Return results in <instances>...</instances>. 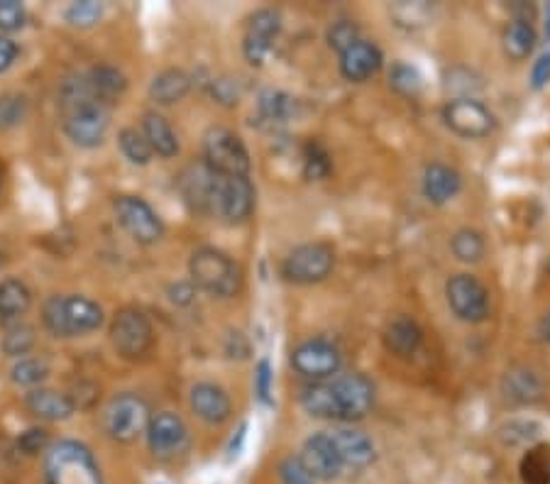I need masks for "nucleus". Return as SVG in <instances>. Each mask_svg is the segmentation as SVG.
Returning a JSON list of instances; mask_svg holds the SVG:
<instances>
[{
    "instance_id": "1",
    "label": "nucleus",
    "mask_w": 550,
    "mask_h": 484,
    "mask_svg": "<svg viewBox=\"0 0 550 484\" xmlns=\"http://www.w3.org/2000/svg\"><path fill=\"white\" fill-rule=\"evenodd\" d=\"M59 110H62L64 132L74 145L91 150L106 140L110 125L108 106L96 96L86 76H74V79L64 81Z\"/></svg>"
},
{
    "instance_id": "2",
    "label": "nucleus",
    "mask_w": 550,
    "mask_h": 484,
    "mask_svg": "<svg viewBox=\"0 0 550 484\" xmlns=\"http://www.w3.org/2000/svg\"><path fill=\"white\" fill-rule=\"evenodd\" d=\"M44 477L47 484H103L93 453L76 440H62L49 448L44 458Z\"/></svg>"
},
{
    "instance_id": "3",
    "label": "nucleus",
    "mask_w": 550,
    "mask_h": 484,
    "mask_svg": "<svg viewBox=\"0 0 550 484\" xmlns=\"http://www.w3.org/2000/svg\"><path fill=\"white\" fill-rule=\"evenodd\" d=\"M191 282L206 294L218 296V299H228L240 291V267L213 247H201L191 255L189 262Z\"/></svg>"
},
{
    "instance_id": "4",
    "label": "nucleus",
    "mask_w": 550,
    "mask_h": 484,
    "mask_svg": "<svg viewBox=\"0 0 550 484\" xmlns=\"http://www.w3.org/2000/svg\"><path fill=\"white\" fill-rule=\"evenodd\" d=\"M203 162L218 176L250 174V152L245 142L228 128H211L203 135Z\"/></svg>"
},
{
    "instance_id": "5",
    "label": "nucleus",
    "mask_w": 550,
    "mask_h": 484,
    "mask_svg": "<svg viewBox=\"0 0 550 484\" xmlns=\"http://www.w3.org/2000/svg\"><path fill=\"white\" fill-rule=\"evenodd\" d=\"M150 418V409L142 396L118 394L106 409V431L118 443H132L147 433Z\"/></svg>"
},
{
    "instance_id": "6",
    "label": "nucleus",
    "mask_w": 550,
    "mask_h": 484,
    "mask_svg": "<svg viewBox=\"0 0 550 484\" xmlns=\"http://www.w3.org/2000/svg\"><path fill=\"white\" fill-rule=\"evenodd\" d=\"M333 264L335 255L326 242H308L289 252L282 264V274L286 282L316 284L333 272Z\"/></svg>"
},
{
    "instance_id": "7",
    "label": "nucleus",
    "mask_w": 550,
    "mask_h": 484,
    "mask_svg": "<svg viewBox=\"0 0 550 484\" xmlns=\"http://www.w3.org/2000/svg\"><path fill=\"white\" fill-rule=\"evenodd\" d=\"M110 340H113V348L123 357H128V360H137V357L147 355L154 340L150 318L142 311H137V308H123L113 318Z\"/></svg>"
},
{
    "instance_id": "8",
    "label": "nucleus",
    "mask_w": 550,
    "mask_h": 484,
    "mask_svg": "<svg viewBox=\"0 0 550 484\" xmlns=\"http://www.w3.org/2000/svg\"><path fill=\"white\" fill-rule=\"evenodd\" d=\"M445 296L455 316L467 323H480L489 316V291L472 274H455L445 284Z\"/></svg>"
},
{
    "instance_id": "9",
    "label": "nucleus",
    "mask_w": 550,
    "mask_h": 484,
    "mask_svg": "<svg viewBox=\"0 0 550 484\" xmlns=\"http://www.w3.org/2000/svg\"><path fill=\"white\" fill-rule=\"evenodd\" d=\"M118 223L130 233L132 240L140 245H154L164 235V225L147 201L137 196H118L113 203Z\"/></svg>"
},
{
    "instance_id": "10",
    "label": "nucleus",
    "mask_w": 550,
    "mask_h": 484,
    "mask_svg": "<svg viewBox=\"0 0 550 484\" xmlns=\"http://www.w3.org/2000/svg\"><path fill=\"white\" fill-rule=\"evenodd\" d=\"M338 421H360L370 414L374 404V387L365 374H345L330 384Z\"/></svg>"
},
{
    "instance_id": "11",
    "label": "nucleus",
    "mask_w": 550,
    "mask_h": 484,
    "mask_svg": "<svg viewBox=\"0 0 550 484\" xmlns=\"http://www.w3.org/2000/svg\"><path fill=\"white\" fill-rule=\"evenodd\" d=\"M445 125L455 135L467 137V140H480L494 130V115L484 108L475 98H455L443 110Z\"/></svg>"
},
{
    "instance_id": "12",
    "label": "nucleus",
    "mask_w": 550,
    "mask_h": 484,
    "mask_svg": "<svg viewBox=\"0 0 550 484\" xmlns=\"http://www.w3.org/2000/svg\"><path fill=\"white\" fill-rule=\"evenodd\" d=\"M218 184L220 176L206 162L189 164L179 176L181 198L189 203L191 211L198 213H216Z\"/></svg>"
},
{
    "instance_id": "13",
    "label": "nucleus",
    "mask_w": 550,
    "mask_h": 484,
    "mask_svg": "<svg viewBox=\"0 0 550 484\" xmlns=\"http://www.w3.org/2000/svg\"><path fill=\"white\" fill-rule=\"evenodd\" d=\"M279 30H282V18H279L277 10H257V13L247 20L245 37H242V54H245L247 64L262 66L267 62Z\"/></svg>"
},
{
    "instance_id": "14",
    "label": "nucleus",
    "mask_w": 550,
    "mask_h": 484,
    "mask_svg": "<svg viewBox=\"0 0 550 484\" xmlns=\"http://www.w3.org/2000/svg\"><path fill=\"white\" fill-rule=\"evenodd\" d=\"M147 443L154 458L172 460L181 455L189 445V431H186L184 421L172 411H162V414L150 418L147 426Z\"/></svg>"
},
{
    "instance_id": "15",
    "label": "nucleus",
    "mask_w": 550,
    "mask_h": 484,
    "mask_svg": "<svg viewBox=\"0 0 550 484\" xmlns=\"http://www.w3.org/2000/svg\"><path fill=\"white\" fill-rule=\"evenodd\" d=\"M255 208V186L247 176H220L216 213H220L230 223L250 218Z\"/></svg>"
},
{
    "instance_id": "16",
    "label": "nucleus",
    "mask_w": 550,
    "mask_h": 484,
    "mask_svg": "<svg viewBox=\"0 0 550 484\" xmlns=\"http://www.w3.org/2000/svg\"><path fill=\"white\" fill-rule=\"evenodd\" d=\"M340 352L328 340H308L291 355V367L308 379H323L340 370Z\"/></svg>"
},
{
    "instance_id": "17",
    "label": "nucleus",
    "mask_w": 550,
    "mask_h": 484,
    "mask_svg": "<svg viewBox=\"0 0 550 484\" xmlns=\"http://www.w3.org/2000/svg\"><path fill=\"white\" fill-rule=\"evenodd\" d=\"M299 458L316 480H335L343 470V460H340L328 433H316V436L308 438Z\"/></svg>"
},
{
    "instance_id": "18",
    "label": "nucleus",
    "mask_w": 550,
    "mask_h": 484,
    "mask_svg": "<svg viewBox=\"0 0 550 484\" xmlns=\"http://www.w3.org/2000/svg\"><path fill=\"white\" fill-rule=\"evenodd\" d=\"M379 69H382V52L372 42L360 40L340 54V71L345 79L355 84L372 79Z\"/></svg>"
},
{
    "instance_id": "19",
    "label": "nucleus",
    "mask_w": 550,
    "mask_h": 484,
    "mask_svg": "<svg viewBox=\"0 0 550 484\" xmlns=\"http://www.w3.org/2000/svg\"><path fill=\"white\" fill-rule=\"evenodd\" d=\"M191 409L201 421L218 426L230 418V396L211 382H201L191 389Z\"/></svg>"
},
{
    "instance_id": "20",
    "label": "nucleus",
    "mask_w": 550,
    "mask_h": 484,
    "mask_svg": "<svg viewBox=\"0 0 550 484\" xmlns=\"http://www.w3.org/2000/svg\"><path fill=\"white\" fill-rule=\"evenodd\" d=\"M333 440L335 450H338L343 465L350 467H367L374 462V443L370 436L355 428H338V431L328 433Z\"/></svg>"
},
{
    "instance_id": "21",
    "label": "nucleus",
    "mask_w": 550,
    "mask_h": 484,
    "mask_svg": "<svg viewBox=\"0 0 550 484\" xmlns=\"http://www.w3.org/2000/svg\"><path fill=\"white\" fill-rule=\"evenodd\" d=\"M502 389L506 399H511L514 404H538L543 399V392H546L543 379L528 367H511L504 374Z\"/></svg>"
},
{
    "instance_id": "22",
    "label": "nucleus",
    "mask_w": 550,
    "mask_h": 484,
    "mask_svg": "<svg viewBox=\"0 0 550 484\" xmlns=\"http://www.w3.org/2000/svg\"><path fill=\"white\" fill-rule=\"evenodd\" d=\"M462 189V176L453 167L445 164H431L423 174V194L436 206L453 201Z\"/></svg>"
},
{
    "instance_id": "23",
    "label": "nucleus",
    "mask_w": 550,
    "mask_h": 484,
    "mask_svg": "<svg viewBox=\"0 0 550 484\" xmlns=\"http://www.w3.org/2000/svg\"><path fill=\"white\" fill-rule=\"evenodd\" d=\"M25 404L32 414L44 418V421H66L76 411L74 399L62 392H54V389H32Z\"/></svg>"
},
{
    "instance_id": "24",
    "label": "nucleus",
    "mask_w": 550,
    "mask_h": 484,
    "mask_svg": "<svg viewBox=\"0 0 550 484\" xmlns=\"http://www.w3.org/2000/svg\"><path fill=\"white\" fill-rule=\"evenodd\" d=\"M423 343V330L418 328V323L409 316H399L394 321H389L387 330H384V345L389 352L399 357H411L416 355L418 348Z\"/></svg>"
},
{
    "instance_id": "25",
    "label": "nucleus",
    "mask_w": 550,
    "mask_h": 484,
    "mask_svg": "<svg viewBox=\"0 0 550 484\" xmlns=\"http://www.w3.org/2000/svg\"><path fill=\"white\" fill-rule=\"evenodd\" d=\"M142 135L150 142L152 152L159 154L164 159H172L179 154V140H176V132L169 125L167 118H162L159 113H147L142 120Z\"/></svg>"
},
{
    "instance_id": "26",
    "label": "nucleus",
    "mask_w": 550,
    "mask_h": 484,
    "mask_svg": "<svg viewBox=\"0 0 550 484\" xmlns=\"http://www.w3.org/2000/svg\"><path fill=\"white\" fill-rule=\"evenodd\" d=\"M257 113H260L264 123L282 125L289 123V120L299 113V101H296L294 96H289V93L267 88V91H262L260 98H257Z\"/></svg>"
},
{
    "instance_id": "27",
    "label": "nucleus",
    "mask_w": 550,
    "mask_h": 484,
    "mask_svg": "<svg viewBox=\"0 0 550 484\" xmlns=\"http://www.w3.org/2000/svg\"><path fill=\"white\" fill-rule=\"evenodd\" d=\"M30 304L32 294L25 282H20V279H5V282H0V321H20V316H25Z\"/></svg>"
},
{
    "instance_id": "28",
    "label": "nucleus",
    "mask_w": 550,
    "mask_h": 484,
    "mask_svg": "<svg viewBox=\"0 0 550 484\" xmlns=\"http://www.w3.org/2000/svg\"><path fill=\"white\" fill-rule=\"evenodd\" d=\"M66 321H69V333L81 335L91 333L103 323L101 306L93 304L91 299L84 296H69L66 299Z\"/></svg>"
},
{
    "instance_id": "29",
    "label": "nucleus",
    "mask_w": 550,
    "mask_h": 484,
    "mask_svg": "<svg viewBox=\"0 0 550 484\" xmlns=\"http://www.w3.org/2000/svg\"><path fill=\"white\" fill-rule=\"evenodd\" d=\"M191 88V79L186 71L181 69H167L162 74L154 76L152 86H150V96L162 106H172V103L181 101V98L189 93Z\"/></svg>"
},
{
    "instance_id": "30",
    "label": "nucleus",
    "mask_w": 550,
    "mask_h": 484,
    "mask_svg": "<svg viewBox=\"0 0 550 484\" xmlns=\"http://www.w3.org/2000/svg\"><path fill=\"white\" fill-rule=\"evenodd\" d=\"M86 79L93 91H96V96L101 98L106 106L108 103H113L115 98L123 96L125 88H128V79L123 76V71H118L115 66H108V64L93 66V69L86 74Z\"/></svg>"
},
{
    "instance_id": "31",
    "label": "nucleus",
    "mask_w": 550,
    "mask_h": 484,
    "mask_svg": "<svg viewBox=\"0 0 550 484\" xmlns=\"http://www.w3.org/2000/svg\"><path fill=\"white\" fill-rule=\"evenodd\" d=\"M536 47V30L528 20L509 22V27L504 30V52L506 57L514 59V62H524L528 54Z\"/></svg>"
},
{
    "instance_id": "32",
    "label": "nucleus",
    "mask_w": 550,
    "mask_h": 484,
    "mask_svg": "<svg viewBox=\"0 0 550 484\" xmlns=\"http://www.w3.org/2000/svg\"><path fill=\"white\" fill-rule=\"evenodd\" d=\"M521 480L524 484H550V445L531 448L521 458Z\"/></svg>"
},
{
    "instance_id": "33",
    "label": "nucleus",
    "mask_w": 550,
    "mask_h": 484,
    "mask_svg": "<svg viewBox=\"0 0 550 484\" xmlns=\"http://www.w3.org/2000/svg\"><path fill=\"white\" fill-rule=\"evenodd\" d=\"M301 406L306 409V414L316 418H338L330 384H311V387H306L301 392Z\"/></svg>"
},
{
    "instance_id": "34",
    "label": "nucleus",
    "mask_w": 550,
    "mask_h": 484,
    "mask_svg": "<svg viewBox=\"0 0 550 484\" xmlns=\"http://www.w3.org/2000/svg\"><path fill=\"white\" fill-rule=\"evenodd\" d=\"M120 142V150H123L125 157L130 159L132 164H140V167H145V164H150V159L154 157L150 142L145 140V135L132 128H125L118 135Z\"/></svg>"
},
{
    "instance_id": "35",
    "label": "nucleus",
    "mask_w": 550,
    "mask_h": 484,
    "mask_svg": "<svg viewBox=\"0 0 550 484\" xmlns=\"http://www.w3.org/2000/svg\"><path fill=\"white\" fill-rule=\"evenodd\" d=\"M32 345H35V328L20 321L10 323L3 335V350L8 352V355L18 357V355H27V352L32 350Z\"/></svg>"
},
{
    "instance_id": "36",
    "label": "nucleus",
    "mask_w": 550,
    "mask_h": 484,
    "mask_svg": "<svg viewBox=\"0 0 550 484\" xmlns=\"http://www.w3.org/2000/svg\"><path fill=\"white\" fill-rule=\"evenodd\" d=\"M10 374H13V382L20 384V387H35L42 379H47L49 365L42 357H22V360L15 362Z\"/></svg>"
},
{
    "instance_id": "37",
    "label": "nucleus",
    "mask_w": 550,
    "mask_h": 484,
    "mask_svg": "<svg viewBox=\"0 0 550 484\" xmlns=\"http://www.w3.org/2000/svg\"><path fill=\"white\" fill-rule=\"evenodd\" d=\"M304 174L306 179L311 181H321L330 174V157L326 152V147L321 142L311 140L306 142L304 147Z\"/></svg>"
},
{
    "instance_id": "38",
    "label": "nucleus",
    "mask_w": 550,
    "mask_h": 484,
    "mask_svg": "<svg viewBox=\"0 0 550 484\" xmlns=\"http://www.w3.org/2000/svg\"><path fill=\"white\" fill-rule=\"evenodd\" d=\"M389 86H392L396 93H401V96H418L423 88V79L414 66L399 62L389 71Z\"/></svg>"
},
{
    "instance_id": "39",
    "label": "nucleus",
    "mask_w": 550,
    "mask_h": 484,
    "mask_svg": "<svg viewBox=\"0 0 550 484\" xmlns=\"http://www.w3.org/2000/svg\"><path fill=\"white\" fill-rule=\"evenodd\" d=\"M44 328L57 338H69V321H66V299L62 296H52L42 308Z\"/></svg>"
},
{
    "instance_id": "40",
    "label": "nucleus",
    "mask_w": 550,
    "mask_h": 484,
    "mask_svg": "<svg viewBox=\"0 0 550 484\" xmlns=\"http://www.w3.org/2000/svg\"><path fill=\"white\" fill-rule=\"evenodd\" d=\"M453 252L460 262H480L484 257V240L477 230H460L453 238Z\"/></svg>"
},
{
    "instance_id": "41",
    "label": "nucleus",
    "mask_w": 550,
    "mask_h": 484,
    "mask_svg": "<svg viewBox=\"0 0 550 484\" xmlns=\"http://www.w3.org/2000/svg\"><path fill=\"white\" fill-rule=\"evenodd\" d=\"M27 115V101L20 93H3L0 96V130L20 125Z\"/></svg>"
},
{
    "instance_id": "42",
    "label": "nucleus",
    "mask_w": 550,
    "mask_h": 484,
    "mask_svg": "<svg viewBox=\"0 0 550 484\" xmlns=\"http://www.w3.org/2000/svg\"><path fill=\"white\" fill-rule=\"evenodd\" d=\"M355 42H360V30H357L355 22L350 20L333 22V27L328 30V44L335 49V52L343 54L345 49H350Z\"/></svg>"
},
{
    "instance_id": "43",
    "label": "nucleus",
    "mask_w": 550,
    "mask_h": 484,
    "mask_svg": "<svg viewBox=\"0 0 550 484\" xmlns=\"http://www.w3.org/2000/svg\"><path fill=\"white\" fill-rule=\"evenodd\" d=\"M103 8L96 0H81V3H74L69 10H66V20L74 27H91L101 20Z\"/></svg>"
},
{
    "instance_id": "44",
    "label": "nucleus",
    "mask_w": 550,
    "mask_h": 484,
    "mask_svg": "<svg viewBox=\"0 0 550 484\" xmlns=\"http://www.w3.org/2000/svg\"><path fill=\"white\" fill-rule=\"evenodd\" d=\"M27 13L18 0H0V32H15L25 25Z\"/></svg>"
},
{
    "instance_id": "45",
    "label": "nucleus",
    "mask_w": 550,
    "mask_h": 484,
    "mask_svg": "<svg viewBox=\"0 0 550 484\" xmlns=\"http://www.w3.org/2000/svg\"><path fill=\"white\" fill-rule=\"evenodd\" d=\"M538 433H541V426L533 421H511L509 426L502 428V438L511 445H519V443H526V440H533Z\"/></svg>"
},
{
    "instance_id": "46",
    "label": "nucleus",
    "mask_w": 550,
    "mask_h": 484,
    "mask_svg": "<svg viewBox=\"0 0 550 484\" xmlns=\"http://www.w3.org/2000/svg\"><path fill=\"white\" fill-rule=\"evenodd\" d=\"M279 475L284 484H316V477L306 470L301 458H286L279 467Z\"/></svg>"
},
{
    "instance_id": "47",
    "label": "nucleus",
    "mask_w": 550,
    "mask_h": 484,
    "mask_svg": "<svg viewBox=\"0 0 550 484\" xmlns=\"http://www.w3.org/2000/svg\"><path fill=\"white\" fill-rule=\"evenodd\" d=\"M208 88H211V96L216 98L220 106H235V103H238L240 91L233 79H213Z\"/></svg>"
},
{
    "instance_id": "48",
    "label": "nucleus",
    "mask_w": 550,
    "mask_h": 484,
    "mask_svg": "<svg viewBox=\"0 0 550 484\" xmlns=\"http://www.w3.org/2000/svg\"><path fill=\"white\" fill-rule=\"evenodd\" d=\"M255 394L264 406H272V367L267 360L257 365L255 372Z\"/></svg>"
},
{
    "instance_id": "49",
    "label": "nucleus",
    "mask_w": 550,
    "mask_h": 484,
    "mask_svg": "<svg viewBox=\"0 0 550 484\" xmlns=\"http://www.w3.org/2000/svg\"><path fill=\"white\" fill-rule=\"evenodd\" d=\"M47 443H49V438H47V433L42 431V428H30V431H25L22 433V436L18 438V445H20V450L25 455H37V453H42L44 448H47Z\"/></svg>"
},
{
    "instance_id": "50",
    "label": "nucleus",
    "mask_w": 550,
    "mask_h": 484,
    "mask_svg": "<svg viewBox=\"0 0 550 484\" xmlns=\"http://www.w3.org/2000/svg\"><path fill=\"white\" fill-rule=\"evenodd\" d=\"M550 84V52L543 54V57H538V62L533 64L531 69V86L536 88V91H541V88H546Z\"/></svg>"
},
{
    "instance_id": "51",
    "label": "nucleus",
    "mask_w": 550,
    "mask_h": 484,
    "mask_svg": "<svg viewBox=\"0 0 550 484\" xmlns=\"http://www.w3.org/2000/svg\"><path fill=\"white\" fill-rule=\"evenodd\" d=\"M15 57H18V44L10 40V37H0V74L13 66Z\"/></svg>"
},
{
    "instance_id": "52",
    "label": "nucleus",
    "mask_w": 550,
    "mask_h": 484,
    "mask_svg": "<svg viewBox=\"0 0 550 484\" xmlns=\"http://www.w3.org/2000/svg\"><path fill=\"white\" fill-rule=\"evenodd\" d=\"M172 301L174 304H191L194 301V289H191V284H176L172 286Z\"/></svg>"
},
{
    "instance_id": "53",
    "label": "nucleus",
    "mask_w": 550,
    "mask_h": 484,
    "mask_svg": "<svg viewBox=\"0 0 550 484\" xmlns=\"http://www.w3.org/2000/svg\"><path fill=\"white\" fill-rule=\"evenodd\" d=\"M538 335H541L543 343H550V311L543 313L541 321H538Z\"/></svg>"
},
{
    "instance_id": "54",
    "label": "nucleus",
    "mask_w": 550,
    "mask_h": 484,
    "mask_svg": "<svg viewBox=\"0 0 550 484\" xmlns=\"http://www.w3.org/2000/svg\"><path fill=\"white\" fill-rule=\"evenodd\" d=\"M0 186H3V174H0Z\"/></svg>"
},
{
    "instance_id": "55",
    "label": "nucleus",
    "mask_w": 550,
    "mask_h": 484,
    "mask_svg": "<svg viewBox=\"0 0 550 484\" xmlns=\"http://www.w3.org/2000/svg\"><path fill=\"white\" fill-rule=\"evenodd\" d=\"M548 274H550V262H548Z\"/></svg>"
}]
</instances>
